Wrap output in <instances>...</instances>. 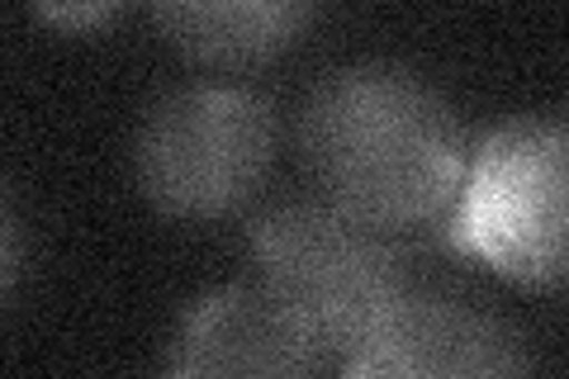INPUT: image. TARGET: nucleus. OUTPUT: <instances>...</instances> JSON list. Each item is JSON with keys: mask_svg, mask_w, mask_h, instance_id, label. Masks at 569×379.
Masks as SVG:
<instances>
[{"mask_svg": "<svg viewBox=\"0 0 569 379\" xmlns=\"http://www.w3.org/2000/svg\"><path fill=\"white\" fill-rule=\"evenodd\" d=\"M299 157L313 195L380 232L447 219L466 133L441 90L399 62H347L309 90Z\"/></svg>", "mask_w": 569, "mask_h": 379, "instance_id": "nucleus-1", "label": "nucleus"}, {"mask_svg": "<svg viewBox=\"0 0 569 379\" xmlns=\"http://www.w3.org/2000/svg\"><path fill=\"white\" fill-rule=\"evenodd\" d=\"M247 242L257 285L309 332L323 366H342L361 351L413 290L389 232L323 205L318 195L271 205Z\"/></svg>", "mask_w": 569, "mask_h": 379, "instance_id": "nucleus-2", "label": "nucleus"}, {"mask_svg": "<svg viewBox=\"0 0 569 379\" xmlns=\"http://www.w3.org/2000/svg\"><path fill=\"white\" fill-rule=\"evenodd\" d=\"M565 157L560 114H518L466 157L447 209V242L527 290L556 295L565 280Z\"/></svg>", "mask_w": 569, "mask_h": 379, "instance_id": "nucleus-3", "label": "nucleus"}, {"mask_svg": "<svg viewBox=\"0 0 569 379\" xmlns=\"http://www.w3.org/2000/svg\"><path fill=\"white\" fill-rule=\"evenodd\" d=\"M276 157V110L257 90L190 81L148 104L133 138V176L171 219L209 223L257 195Z\"/></svg>", "mask_w": 569, "mask_h": 379, "instance_id": "nucleus-4", "label": "nucleus"}, {"mask_svg": "<svg viewBox=\"0 0 569 379\" xmlns=\"http://www.w3.org/2000/svg\"><path fill=\"white\" fill-rule=\"evenodd\" d=\"M337 370L342 379H531V356L493 309L408 290Z\"/></svg>", "mask_w": 569, "mask_h": 379, "instance_id": "nucleus-5", "label": "nucleus"}, {"mask_svg": "<svg viewBox=\"0 0 569 379\" xmlns=\"http://www.w3.org/2000/svg\"><path fill=\"white\" fill-rule=\"evenodd\" d=\"M323 356L257 280L219 285L186 309L162 379H318Z\"/></svg>", "mask_w": 569, "mask_h": 379, "instance_id": "nucleus-6", "label": "nucleus"}, {"mask_svg": "<svg viewBox=\"0 0 569 379\" xmlns=\"http://www.w3.org/2000/svg\"><path fill=\"white\" fill-rule=\"evenodd\" d=\"M313 10L295 0H176L157 6L162 33L194 62L257 67L309 29Z\"/></svg>", "mask_w": 569, "mask_h": 379, "instance_id": "nucleus-7", "label": "nucleus"}, {"mask_svg": "<svg viewBox=\"0 0 569 379\" xmlns=\"http://www.w3.org/2000/svg\"><path fill=\"white\" fill-rule=\"evenodd\" d=\"M14 270H20V232H14V223H10V213H6V209H0V295H6V290H10Z\"/></svg>", "mask_w": 569, "mask_h": 379, "instance_id": "nucleus-8", "label": "nucleus"}, {"mask_svg": "<svg viewBox=\"0 0 569 379\" xmlns=\"http://www.w3.org/2000/svg\"><path fill=\"white\" fill-rule=\"evenodd\" d=\"M39 14L43 20H52V24H100V20H110L114 14V6H39Z\"/></svg>", "mask_w": 569, "mask_h": 379, "instance_id": "nucleus-9", "label": "nucleus"}]
</instances>
